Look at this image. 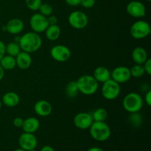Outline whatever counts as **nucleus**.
<instances>
[{"label":"nucleus","instance_id":"obj_1","mask_svg":"<svg viewBox=\"0 0 151 151\" xmlns=\"http://www.w3.org/2000/svg\"><path fill=\"white\" fill-rule=\"evenodd\" d=\"M19 44L22 51L31 54L41 48L42 46V38L38 33L31 31L20 36Z\"/></svg>","mask_w":151,"mask_h":151},{"label":"nucleus","instance_id":"obj_2","mask_svg":"<svg viewBox=\"0 0 151 151\" xmlns=\"http://www.w3.org/2000/svg\"><path fill=\"white\" fill-rule=\"evenodd\" d=\"M79 93L86 96H91L98 90L99 83L94 79L93 75H84L76 81Z\"/></svg>","mask_w":151,"mask_h":151},{"label":"nucleus","instance_id":"obj_3","mask_svg":"<svg viewBox=\"0 0 151 151\" xmlns=\"http://www.w3.org/2000/svg\"><path fill=\"white\" fill-rule=\"evenodd\" d=\"M88 129L91 137L97 142L107 141L111 135V128L105 122L94 121Z\"/></svg>","mask_w":151,"mask_h":151},{"label":"nucleus","instance_id":"obj_4","mask_svg":"<svg viewBox=\"0 0 151 151\" xmlns=\"http://www.w3.org/2000/svg\"><path fill=\"white\" fill-rule=\"evenodd\" d=\"M144 100L139 94L137 92H130L125 96L122 100L124 109L128 113L139 112L143 106Z\"/></svg>","mask_w":151,"mask_h":151},{"label":"nucleus","instance_id":"obj_5","mask_svg":"<svg viewBox=\"0 0 151 151\" xmlns=\"http://www.w3.org/2000/svg\"><path fill=\"white\" fill-rule=\"evenodd\" d=\"M121 92L120 84L111 78L103 83L101 87L102 96L107 100H114L117 98Z\"/></svg>","mask_w":151,"mask_h":151},{"label":"nucleus","instance_id":"obj_6","mask_svg":"<svg viewBox=\"0 0 151 151\" xmlns=\"http://www.w3.org/2000/svg\"><path fill=\"white\" fill-rule=\"evenodd\" d=\"M151 32L150 25L144 20H138L134 22L130 29V34L135 39H143L148 36Z\"/></svg>","mask_w":151,"mask_h":151},{"label":"nucleus","instance_id":"obj_7","mask_svg":"<svg viewBox=\"0 0 151 151\" xmlns=\"http://www.w3.org/2000/svg\"><path fill=\"white\" fill-rule=\"evenodd\" d=\"M68 22L72 28L75 29H83L88 24V18L84 12L75 10L69 14Z\"/></svg>","mask_w":151,"mask_h":151},{"label":"nucleus","instance_id":"obj_8","mask_svg":"<svg viewBox=\"0 0 151 151\" xmlns=\"http://www.w3.org/2000/svg\"><path fill=\"white\" fill-rule=\"evenodd\" d=\"M47 18L40 13H34L29 19V26L32 31L36 33L44 32L49 26Z\"/></svg>","mask_w":151,"mask_h":151},{"label":"nucleus","instance_id":"obj_9","mask_svg":"<svg viewBox=\"0 0 151 151\" xmlns=\"http://www.w3.org/2000/svg\"><path fill=\"white\" fill-rule=\"evenodd\" d=\"M50 55L56 61L66 62L70 59L72 53L68 47L63 44H58L50 50Z\"/></svg>","mask_w":151,"mask_h":151},{"label":"nucleus","instance_id":"obj_10","mask_svg":"<svg viewBox=\"0 0 151 151\" xmlns=\"http://www.w3.org/2000/svg\"><path fill=\"white\" fill-rule=\"evenodd\" d=\"M131 78L130 68L125 66H119L114 68L111 72V78L119 84L125 83Z\"/></svg>","mask_w":151,"mask_h":151},{"label":"nucleus","instance_id":"obj_11","mask_svg":"<svg viewBox=\"0 0 151 151\" xmlns=\"http://www.w3.org/2000/svg\"><path fill=\"white\" fill-rule=\"evenodd\" d=\"M126 11L130 16L135 19H141L146 14L145 5L139 1H131L127 4Z\"/></svg>","mask_w":151,"mask_h":151},{"label":"nucleus","instance_id":"obj_12","mask_svg":"<svg viewBox=\"0 0 151 151\" xmlns=\"http://www.w3.org/2000/svg\"><path fill=\"white\" fill-rule=\"evenodd\" d=\"M19 145L20 148L26 151L33 150L38 145V140L34 134L24 132L19 137Z\"/></svg>","mask_w":151,"mask_h":151},{"label":"nucleus","instance_id":"obj_13","mask_svg":"<svg viewBox=\"0 0 151 151\" xmlns=\"http://www.w3.org/2000/svg\"><path fill=\"white\" fill-rule=\"evenodd\" d=\"M93 122L91 114L88 112H80L75 115L73 119L74 125L81 130L88 129Z\"/></svg>","mask_w":151,"mask_h":151},{"label":"nucleus","instance_id":"obj_14","mask_svg":"<svg viewBox=\"0 0 151 151\" xmlns=\"http://www.w3.org/2000/svg\"><path fill=\"white\" fill-rule=\"evenodd\" d=\"M34 111L38 116H47L52 111V106L47 100H40L34 105Z\"/></svg>","mask_w":151,"mask_h":151},{"label":"nucleus","instance_id":"obj_15","mask_svg":"<svg viewBox=\"0 0 151 151\" xmlns=\"http://www.w3.org/2000/svg\"><path fill=\"white\" fill-rule=\"evenodd\" d=\"M6 32L12 35H18L23 31L24 24L22 19H12L7 22L5 25Z\"/></svg>","mask_w":151,"mask_h":151},{"label":"nucleus","instance_id":"obj_16","mask_svg":"<svg viewBox=\"0 0 151 151\" xmlns=\"http://www.w3.org/2000/svg\"><path fill=\"white\" fill-rule=\"evenodd\" d=\"M16 62L17 67L22 70H26L32 65V59L29 53L21 51L16 57Z\"/></svg>","mask_w":151,"mask_h":151},{"label":"nucleus","instance_id":"obj_17","mask_svg":"<svg viewBox=\"0 0 151 151\" xmlns=\"http://www.w3.org/2000/svg\"><path fill=\"white\" fill-rule=\"evenodd\" d=\"M40 128V122L36 117L34 116H29L27 119H24L23 125L22 128L23 129L24 132L30 133L34 134Z\"/></svg>","mask_w":151,"mask_h":151},{"label":"nucleus","instance_id":"obj_18","mask_svg":"<svg viewBox=\"0 0 151 151\" xmlns=\"http://www.w3.org/2000/svg\"><path fill=\"white\" fill-rule=\"evenodd\" d=\"M1 102L7 107L14 108L20 103V97L15 91H8L2 96Z\"/></svg>","mask_w":151,"mask_h":151},{"label":"nucleus","instance_id":"obj_19","mask_svg":"<svg viewBox=\"0 0 151 151\" xmlns=\"http://www.w3.org/2000/svg\"><path fill=\"white\" fill-rule=\"evenodd\" d=\"M131 58L137 64H143L148 58L147 50L142 47H137L133 50Z\"/></svg>","mask_w":151,"mask_h":151},{"label":"nucleus","instance_id":"obj_20","mask_svg":"<svg viewBox=\"0 0 151 151\" xmlns=\"http://www.w3.org/2000/svg\"><path fill=\"white\" fill-rule=\"evenodd\" d=\"M93 77L98 83H103L111 79V72L107 67L98 66L94 69Z\"/></svg>","mask_w":151,"mask_h":151},{"label":"nucleus","instance_id":"obj_21","mask_svg":"<svg viewBox=\"0 0 151 151\" xmlns=\"http://www.w3.org/2000/svg\"><path fill=\"white\" fill-rule=\"evenodd\" d=\"M46 38L50 41H55L58 39L61 34V29L58 24L49 25L45 31Z\"/></svg>","mask_w":151,"mask_h":151},{"label":"nucleus","instance_id":"obj_22","mask_svg":"<svg viewBox=\"0 0 151 151\" xmlns=\"http://www.w3.org/2000/svg\"><path fill=\"white\" fill-rule=\"evenodd\" d=\"M0 65L5 71L13 70L16 66V58L8 55H5L0 60Z\"/></svg>","mask_w":151,"mask_h":151},{"label":"nucleus","instance_id":"obj_23","mask_svg":"<svg viewBox=\"0 0 151 151\" xmlns=\"http://www.w3.org/2000/svg\"><path fill=\"white\" fill-rule=\"evenodd\" d=\"M91 116L95 122H105L108 118V111L103 108H98L93 111Z\"/></svg>","mask_w":151,"mask_h":151},{"label":"nucleus","instance_id":"obj_24","mask_svg":"<svg viewBox=\"0 0 151 151\" xmlns=\"http://www.w3.org/2000/svg\"><path fill=\"white\" fill-rule=\"evenodd\" d=\"M65 92H66V96L70 98H73L75 97L79 93V90H78V85H77V82L75 81H70L66 85V88H65Z\"/></svg>","mask_w":151,"mask_h":151},{"label":"nucleus","instance_id":"obj_25","mask_svg":"<svg viewBox=\"0 0 151 151\" xmlns=\"http://www.w3.org/2000/svg\"><path fill=\"white\" fill-rule=\"evenodd\" d=\"M5 51L7 55L16 58L17 56V55L22 51V50H21L19 43H16L15 41H13V42L8 43L5 46Z\"/></svg>","mask_w":151,"mask_h":151},{"label":"nucleus","instance_id":"obj_26","mask_svg":"<svg viewBox=\"0 0 151 151\" xmlns=\"http://www.w3.org/2000/svg\"><path fill=\"white\" fill-rule=\"evenodd\" d=\"M128 121L130 124L134 128H139L142 124V116L139 112L131 113L128 117Z\"/></svg>","mask_w":151,"mask_h":151},{"label":"nucleus","instance_id":"obj_27","mask_svg":"<svg viewBox=\"0 0 151 151\" xmlns=\"http://www.w3.org/2000/svg\"><path fill=\"white\" fill-rule=\"evenodd\" d=\"M130 72H131V77H134L135 78H142L145 74V71L143 67V65L137 64V63L130 69Z\"/></svg>","mask_w":151,"mask_h":151},{"label":"nucleus","instance_id":"obj_28","mask_svg":"<svg viewBox=\"0 0 151 151\" xmlns=\"http://www.w3.org/2000/svg\"><path fill=\"white\" fill-rule=\"evenodd\" d=\"M38 10H39V13H41V14H42L43 16L47 17V16L52 14L53 7L50 4H49V3H42V4H41V6H40Z\"/></svg>","mask_w":151,"mask_h":151},{"label":"nucleus","instance_id":"obj_29","mask_svg":"<svg viewBox=\"0 0 151 151\" xmlns=\"http://www.w3.org/2000/svg\"><path fill=\"white\" fill-rule=\"evenodd\" d=\"M42 4V0H25V4L28 9L32 11H37Z\"/></svg>","mask_w":151,"mask_h":151},{"label":"nucleus","instance_id":"obj_30","mask_svg":"<svg viewBox=\"0 0 151 151\" xmlns=\"http://www.w3.org/2000/svg\"><path fill=\"white\" fill-rule=\"evenodd\" d=\"M80 4L84 8L89 9L95 5V0H81Z\"/></svg>","mask_w":151,"mask_h":151},{"label":"nucleus","instance_id":"obj_31","mask_svg":"<svg viewBox=\"0 0 151 151\" xmlns=\"http://www.w3.org/2000/svg\"><path fill=\"white\" fill-rule=\"evenodd\" d=\"M143 67H144L145 71V73L147 75H151V60L150 58H147V60L143 63Z\"/></svg>","mask_w":151,"mask_h":151},{"label":"nucleus","instance_id":"obj_32","mask_svg":"<svg viewBox=\"0 0 151 151\" xmlns=\"http://www.w3.org/2000/svg\"><path fill=\"white\" fill-rule=\"evenodd\" d=\"M23 122H24V119H22V117L20 116H17V117L14 118L13 120V124L16 128H22V125H23Z\"/></svg>","mask_w":151,"mask_h":151},{"label":"nucleus","instance_id":"obj_33","mask_svg":"<svg viewBox=\"0 0 151 151\" xmlns=\"http://www.w3.org/2000/svg\"><path fill=\"white\" fill-rule=\"evenodd\" d=\"M47 21H48V23L50 25H53V24H57L58 22V18L56 17L54 15H50V16H47Z\"/></svg>","mask_w":151,"mask_h":151},{"label":"nucleus","instance_id":"obj_34","mask_svg":"<svg viewBox=\"0 0 151 151\" xmlns=\"http://www.w3.org/2000/svg\"><path fill=\"white\" fill-rule=\"evenodd\" d=\"M145 101L148 106H151V90L149 89L146 91L145 95Z\"/></svg>","mask_w":151,"mask_h":151},{"label":"nucleus","instance_id":"obj_35","mask_svg":"<svg viewBox=\"0 0 151 151\" xmlns=\"http://www.w3.org/2000/svg\"><path fill=\"white\" fill-rule=\"evenodd\" d=\"M5 46L6 44H4L2 41L0 40V60L4 57V55H6Z\"/></svg>","mask_w":151,"mask_h":151},{"label":"nucleus","instance_id":"obj_36","mask_svg":"<svg viewBox=\"0 0 151 151\" xmlns=\"http://www.w3.org/2000/svg\"><path fill=\"white\" fill-rule=\"evenodd\" d=\"M66 4L69 6H78L81 4V0H65Z\"/></svg>","mask_w":151,"mask_h":151},{"label":"nucleus","instance_id":"obj_37","mask_svg":"<svg viewBox=\"0 0 151 151\" xmlns=\"http://www.w3.org/2000/svg\"><path fill=\"white\" fill-rule=\"evenodd\" d=\"M41 151H55L54 148L50 145H45L41 149Z\"/></svg>","mask_w":151,"mask_h":151},{"label":"nucleus","instance_id":"obj_38","mask_svg":"<svg viewBox=\"0 0 151 151\" xmlns=\"http://www.w3.org/2000/svg\"><path fill=\"white\" fill-rule=\"evenodd\" d=\"M4 74H5V70L1 67V66L0 65V81L4 78Z\"/></svg>","mask_w":151,"mask_h":151},{"label":"nucleus","instance_id":"obj_39","mask_svg":"<svg viewBox=\"0 0 151 151\" xmlns=\"http://www.w3.org/2000/svg\"><path fill=\"white\" fill-rule=\"evenodd\" d=\"M87 151H104L102 148L98 147H90Z\"/></svg>","mask_w":151,"mask_h":151},{"label":"nucleus","instance_id":"obj_40","mask_svg":"<svg viewBox=\"0 0 151 151\" xmlns=\"http://www.w3.org/2000/svg\"><path fill=\"white\" fill-rule=\"evenodd\" d=\"M13 151H26V150H23V149H22V148H18V149H16V150H13Z\"/></svg>","mask_w":151,"mask_h":151},{"label":"nucleus","instance_id":"obj_41","mask_svg":"<svg viewBox=\"0 0 151 151\" xmlns=\"http://www.w3.org/2000/svg\"><path fill=\"white\" fill-rule=\"evenodd\" d=\"M1 106H2V102H1V100H0V109H1Z\"/></svg>","mask_w":151,"mask_h":151},{"label":"nucleus","instance_id":"obj_42","mask_svg":"<svg viewBox=\"0 0 151 151\" xmlns=\"http://www.w3.org/2000/svg\"><path fill=\"white\" fill-rule=\"evenodd\" d=\"M28 151H36L35 150V149H33V150H28Z\"/></svg>","mask_w":151,"mask_h":151},{"label":"nucleus","instance_id":"obj_43","mask_svg":"<svg viewBox=\"0 0 151 151\" xmlns=\"http://www.w3.org/2000/svg\"><path fill=\"white\" fill-rule=\"evenodd\" d=\"M145 1H150V0H145Z\"/></svg>","mask_w":151,"mask_h":151},{"label":"nucleus","instance_id":"obj_44","mask_svg":"<svg viewBox=\"0 0 151 151\" xmlns=\"http://www.w3.org/2000/svg\"><path fill=\"white\" fill-rule=\"evenodd\" d=\"M112 151H119V150H112Z\"/></svg>","mask_w":151,"mask_h":151}]
</instances>
